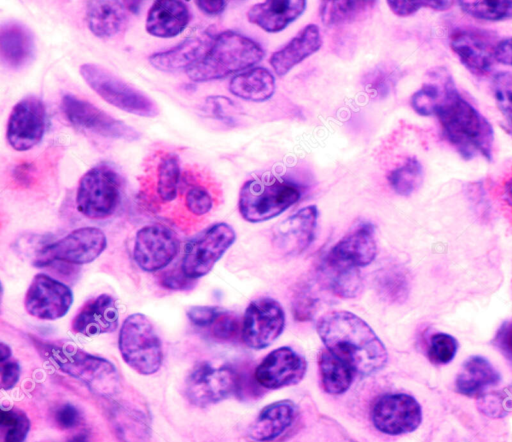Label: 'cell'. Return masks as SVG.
<instances>
[{
  "instance_id": "38",
  "label": "cell",
  "mask_w": 512,
  "mask_h": 442,
  "mask_svg": "<svg viewBox=\"0 0 512 442\" xmlns=\"http://www.w3.org/2000/svg\"><path fill=\"white\" fill-rule=\"evenodd\" d=\"M399 74L396 66L380 63L363 74L361 84L371 99H384L394 90Z\"/></svg>"
},
{
  "instance_id": "63",
  "label": "cell",
  "mask_w": 512,
  "mask_h": 442,
  "mask_svg": "<svg viewBox=\"0 0 512 442\" xmlns=\"http://www.w3.org/2000/svg\"><path fill=\"white\" fill-rule=\"evenodd\" d=\"M510 130H511V132H512V122H511Z\"/></svg>"
},
{
  "instance_id": "33",
  "label": "cell",
  "mask_w": 512,
  "mask_h": 442,
  "mask_svg": "<svg viewBox=\"0 0 512 442\" xmlns=\"http://www.w3.org/2000/svg\"><path fill=\"white\" fill-rule=\"evenodd\" d=\"M318 370L321 386L328 394H343L352 384L351 368L327 349L319 353Z\"/></svg>"
},
{
  "instance_id": "16",
  "label": "cell",
  "mask_w": 512,
  "mask_h": 442,
  "mask_svg": "<svg viewBox=\"0 0 512 442\" xmlns=\"http://www.w3.org/2000/svg\"><path fill=\"white\" fill-rule=\"evenodd\" d=\"M374 427L387 435H401L416 430L422 421L420 404L405 393L379 397L371 410Z\"/></svg>"
},
{
  "instance_id": "45",
  "label": "cell",
  "mask_w": 512,
  "mask_h": 442,
  "mask_svg": "<svg viewBox=\"0 0 512 442\" xmlns=\"http://www.w3.org/2000/svg\"><path fill=\"white\" fill-rule=\"evenodd\" d=\"M491 90L498 109L512 122V72L497 73L492 79Z\"/></svg>"
},
{
  "instance_id": "36",
  "label": "cell",
  "mask_w": 512,
  "mask_h": 442,
  "mask_svg": "<svg viewBox=\"0 0 512 442\" xmlns=\"http://www.w3.org/2000/svg\"><path fill=\"white\" fill-rule=\"evenodd\" d=\"M322 272L328 287L334 295L351 299L356 298L362 292L363 280L359 268L323 261Z\"/></svg>"
},
{
  "instance_id": "62",
  "label": "cell",
  "mask_w": 512,
  "mask_h": 442,
  "mask_svg": "<svg viewBox=\"0 0 512 442\" xmlns=\"http://www.w3.org/2000/svg\"><path fill=\"white\" fill-rule=\"evenodd\" d=\"M505 190H506L508 198L512 202V177L507 181V183L505 185Z\"/></svg>"
},
{
  "instance_id": "24",
  "label": "cell",
  "mask_w": 512,
  "mask_h": 442,
  "mask_svg": "<svg viewBox=\"0 0 512 442\" xmlns=\"http://www.w3.org/2000/svg\"><path fill=\"white\" fill-rule=\"evenodd\" d=\"M322 45L320 29L316 24H308L283 47L273 52L269 64L274 72L282 77L300 62L316 53Z\"/></svg>"
},
{
  "instance_id": "15",
  "label": "cell",
  "mask_w": 512,
  "mask_h": 442,
  "mask_svg": "<svg viewBox=\"0 0 512 442\" xmlns=\"http://www.w3.org/2000/svg\"><path fill=\"white\" fill-rule=\"evenodd\" d=\"M237 371L230 366L208 362L196 365L186 380L185 392L191 403L207 406L237 393Z\"/></svg>"
},
{
  "instance_id": "60",
  "label": "cell",
  "mask_w": 512,
  "mask_h": 442,
  "mask_svg": "<svg viewBox=\"0 0 512 442\" xmlns=\"http://www.w3.org/2000/svg\"><path fill=\"white\" fill-rule=\"evenodd\" d=\"M12 351L9 345L5 344L4 342L0 343V361L1 363L8 361V359L11 357Z\"/></svg>"
},
{
  "instance_id": "49",
  "label": "cell",
  "mask_w": 512,
  "mask_h": 442,
  "mask_svg": "<svg viewBox=\"0 0 512 442\" xmlns=\"http://www.w3.org/2000/svg\"><path fill=\"white\" fill-rule=\"evenodd\" d=\"M478 409L486 416L500 418L512 410V399L504 393H491L479 397Z\"/></svg>"
},
{
  "instance_id": "32",
  "label": "cell",
  "mask_w": 512,
  "mask_h": 442,
  "mask_svg": "<svg viewBox=\"0 0 512 442\" xmlns=\"http://www.w3.org/2000/svg\"><path fill=\"white\" fill-rule=\"evenodd\" d=\"M499 380V373L487 359L472 356L463 363L455 386L459 393L475 396L480 395L487 387L497 384Z\"/></svg>"
},
{
  "instance_id": "54",
  "label": "cell",
  "mask_w": 512,
  "mask_h": 442,
  "mask_svg": "<svg viewBox=\"0 0 512 442\" xmlns=\"http://www.w3.org/2000/svg\"><path fill=\"white\" fill-rule=\"evenodd\" d=\"M36 166L32 162H22L14 166L11 171L13 181L20 187H30L36 179Z\"/></svg>"
},
{
  "instance_id": "18",
  "label": "cell",
  "mask_w": 512,
  "mask_h": 442,
  "mask_svg": "<svg viewBox=\"0 0 512 442\" xmlns=\"http://www.w3.org/2000/svg\"><path fill=\"white\" fill-rule=\"evenodd\" d=\"M449 45L472 74L483 76L493 68L497 42L489 31L475 27L456 28L449 36Z\"/></svg>"
},
{
  "instance_id": "55",
  "label": "cell",
  "mask_w": 512,
  "mask_h": 442,
  "mask_svg": "<svg viewBox=\"0 0 512 442\" xmlns=\"http://www.w3.org/2000/svg\"><path fill=\"white\" fill-rule=\"evenodd\" d=\"M493 342L499 351L512 362V321H507L500 326Z\"/></svg>"
},
{
  "instance_id": "7",
  "label": "cell",
  "mask_w": 512,
  "mask_h": 442,
  "mask_svg": "<svg viewBox=\"0 0 512 442\" xmlns=\"http://www.w3.org/2000/svg\"><path fill=\"white\" fill-rule=\"evenodd\" d=\"M79 72L86 84L112 106L141 117L159 114L158 105L150 96L108 69L98 64L84 63Z\"/></svg>"
},
{
  "instance_id": "51",
  "label": "cell",
  "mask_w": 512,
  "mask_h": 442,
  "mask_svg": "<svg viewBox=\"0 0 512 442\" xmlns=\"http://www.w3.org/2000/svg\"><path fill=\"white\" fill-rule=\"evenodd\" d=\"M196 280L187 277L182 270L171 269L159 275V285L168 290L186 291L194 287Z\"/></svg>"
},
{
  "instance_id": "8",
  "label": "cell",
  "mask_w": 512,
  "mask_h": 442,
  "mask_svg": "<svg viewBox=\"0 0 512 442\" xmlns=\"http://www.w3.org/2000/svg\"><path fill=\"white\" fill-rule=\"evenodd\" d=\"M121 199V179L108 164H98L79 180L75 203L80 214L89 219H106L117 210Z\"/></svg>"
},
{
  "instance_id": "12",
  "label": "cell",
  "mask_w": 512,
  "mask_h": 442,
  "mask_svg": "<svg viewBox=\"0 0 512 442\" xmlns=\"http://www.w3.org/2000/svg\"><path fill=\"white\" fill-rule=\"evenodd\" d=\"M180 241L168 226L154 223L141 227L135 234L133 260L144 272L166 268L177 256Z\"/></svg>"
},
{
  "instance_id": "31",
  "label": "cell",
  "mask_w": 512,
  "mask_h": 442,
  "mask_svg": "<svg viewBox=\"0 0 512 442\" xmlns=\"http://www.w3.org/2000/svg\"><path fill=\"white\" fill-rule=\"evenodd\" d=\"M228 88L230 93L238 98L263 102L270 99L275 92V77L265 67H252L234 75Z\"/></svg>"
},
{
  "instance_id": "10",
  "label": "cell",
  "mask_w": 512,
  "mask_h": 442,
  "mask_svg": "<svg viewBox=\"0 0 512 442\" xmlns=\"http://www.w3.org/2000/svg\"><path fill=\"white\" fill-rule=\"evenodd\" d=\"M236 240L232 226L225 222L210 225L188 241L180 269L190 279L207 275Z\"/></svg>"
},
{
  "instance_id": "35",
  "label": "cell",
  "mask_w": 512,
  "mask_h": 442,
  "mask_svg": "<svg viewBox=\"0 0 512 442\" xmlns=\"http://www.w3.org/2000/svg\"><path fill=\"white\" fill-rule=\"evenodd\" d=\"M376 5V1H321L319 16L327 26H338L363 19Z\"/></svg>"
},
{
  "instance_id": "11",
  "label": "cell",
  "mask_w": 512,
  "mask_h": 442,
  "mask_svg": "<svg viewBox=\"0 0 512 442\" xmlns=\"http://www.w3.org/2000/svg\"><path fill=\"white\" fill-rule=\"evenodd\" d=\"M61 109L66 119L76 128L95 135L122 140H136L139 132L99 109L94 104L71 94L61 100Z\"/></svg>"
},
{
  "instance_id": "22",
  "label": "cell",
  "mask_w": 512,
  "mask_h": 442,
  "mask_svg": "<svg viewBox=\"0 0 512 442\" xmlns=\"http://www.w3.org/2000/svg\"><path fill=\"white\" fill-rule=\"evenodd\" d=\"M118 326V307L115 299L107 293L85 302L71 322L74 333L87 337L114 332Z\"/></svg>"
},
{
  "instance_id": "37",
  "label": "cell",
  "mask_w": 512,
  "mask_h": 442,
  "mask_svg": "<svg viewBox=\"0 0 512 442\" xmlns=\"http://www.w3.org/2000/svg\"><path fill=\"white\" fill-rule=\"evenodd\" d=\"M375 289L383 301L392 304L403 303L410 290L407 273L397 265L387 266L376 275Z\"/></svg>"
},
{
  "instance_id": "17",
  "label": "cell",
  "mask_w": 512,
  "mask_h": 442,
  "mask_svg": "<svg viewBox=\"0 0 512 442\" xmlns=\"http://www.w3.org/2000/svg\"><path fill=\"white\" fill-rule=\"evenodd\" d=\"M46 108L41 99L27 96L17 102L8 117L6 139L16 151H27L36 146L46 129Z\"/></svg>"
},
{
  "instance_id": "59",
  "label": "cell",
  "mask_w": 512,
  "mask_h": 442,
  "mask_svg": "<svg viewBox=\"0 0 512 442\" xmlns=\"http://www.w3.org/2000/svg\"><path fill=\"white\" fill-rule=\"evenodd\" d=\"M66 442H90L89 433L87 431L78 432L70 436Z\"/></svg>"
},
{
  "instance_id": "56",
  "label": "cell",
  "mask_w": 512,
  "mask_h": 442,
  "mask_svg": "<svg viewBox=\"0 0 512 442\" xmlns=\"http://www.w3.org/2000/svg\"><path fill=\"white\" fill-rule=\"evenodd\" d=\"M21 368L16 361H5L1 363L0 383L4 390H10L16 386L20 379Z\"/></svg>"
},
{
  "instance_id": "41",
  "label": "cell",
  "mask_w": 512,
  "mask_h": 442,
  "mask_svg": "<svg viewBox=\"0 0 512 442\" xmlns=\"http://www.w3.org/2000/svg\"><path fill=\"white\" fill-rule=\"evenodd\" d=\"M467 15L485 21L512 19V1H458Z\"/></svg>"
},
{
  "instance_id": "23",
  "label": "cell",
  "mask_w": 512,
  "mask_h": 442,
  "mask_svg": "<svg viewBox=\"0 0 512 442\" xmlns=\"http://www.w3.org/2000/svg\"><path fill=\"white\" fill-rule=\"evenodd\" d=\"M215 34L205 30L183 40L178 45L149 57V63L164 72H175L189 69L199 62L213 43Z\"/></svg>"
},
{
  "instance_id": "34",
  "label": "cell",
  "mask_w": 512,
  "mask_h": 442,
  "mask_svg": "<svg viewBox=\"0 0 512 442\" xmlns=\"http://www.w3.org/2000/svg\"><path fill=\"white\" fill-rule=\"evenodd\" d=\"M450 78V74L444 68L431 70L428 80L411 96L410 105L413 110L421 116L435 115Z\"/></svg>"
},
{
  "instance_id": "25",
  "label": "cell",
  "mask_w": 512,
  "mask_h": 442,
  "mask_svg": "<svg viewBox=\"0 0 512 442\" xmlns=\"http://www.w3.org/2000/svg\"><path fill=\"white\" fill-rule=\"evenodd\" d=\"M306 6L304 0L264 1L252 5L246 16L250 23L265 32L277 33L300 17Z\"/></svg>"
},
{
  "instance_id": "53",
  "label": "cell",
  "mask_w": 512,
  "mask_h": 442,
  "mask_svg": "<svg viewBox=\"0 0 512 442\" xmlns=\"http://www.w3.org/2000/svg\"><path fill=\"white\" fill-rule=\"evenodd\" d=\"M54 420L58 427L71 429L80 423L81 414L77 407L70 403H65L56 409Z\"/></svg>"
},
{
  "instance_id": "42",
  "label": "cell",
  "mask_w": 512,
  "mask_h": 442,
  "mask_svg": "<svg viewBox=\"0 0 512 442\" xmlns=\"http://www.w3.org/2000/svg\"><path fill=\"white\" fill-rule=\"evenodd\" d=\"M0 425L5 429L4 442H24L30 430L29 418L16 409L1 410Z\"/></svg>"
},
{
  "instance_id": "5",
  "label": "cell",
  "mask_w": 512,
  "mask_h": 442,
  "mask_svg": "<svg viewBox=\"0 0 512 442\" xmlns=\"http://www.w3.org/2000/svg\"><path fill=\"white\" fill-rule=\"evenodd\" d=\"M45 356L62 372L82 382L94 394L111 397L120 387L116 367L106 358L68 345H46Z\"/></svg>"
},
{
  "instance_id": "1",
  "label": "cell",
  "mask_w": 512,
  "mask_h": 442,
  "mask_svg": "<svg viewBox=\"0 0 512 442\" xmlns=\"http://www.w3.org/2000/svg\"><path fill=\"white\" fill-rule=\"evenodd\" d=\"M317 333L326 349L353 372L371 375L387 363V350L373 329L356 314L335 310L322 315Z\"/></svg>"
},
{
  "instance_id": "21",
  "label": "cell",
  "mask_w": 512,
  "mask_h": 442,
  "mask_svg": "<svg viewBox=\"0 0 512 442\" xmlns=\"http://www.w3.org/2000/svg\"><path fill=\"white\" fill-rule=\"evenodd\" d=\"M376 255L377 244L374 226L370 222H361L329 250L324 261L361 268L371 264Z\"/></svg>"
},
{
  "instance_id": "30",
  "label": "cell",
  "mask_w": 512,
  "mask_h": 442,
  "mask_svg": "<svg viewBox=\"0 0 512 442\" xmlns=\"http://www.w3.org/2000/svg\"><path fill=\"white\" fill-rule=\"evenodd\" d=\"M124 3L90 1L86 5V21L89 30L99 38H112L121 33L128 22Z\"/></svg>"
},
{
  "instance_id": "2",
  "label": "cell",
  "mask_w": 512,
  "mask_h": 442,
  "mask_svg": "<svg viewBox=\"0 0 512 442\" xmlns=\"http://www.w3.org/2000/svg\"><path fill=\"white\" fill-rule=\"evenodd\" d=\"M447 142L466 160H491L494 131L490 122L457 90L452 77L436 109Z\"/></svg>"
},
{
  "instance_id": "46",
  "label": "cell",
  "mask_w": 512,
  "mask_h": 442,
  "mask_svg": "<svg viewBox=\"0 0 512 442\" xmlns=\"http://www.w3.org/2000/svg\"><path fill=\"white\" fill-rule=\"evenodd\" d=\"M210 332L219 341L232 342L241 336L242 323L235 313L222 310L210 326Z\"/></svg>"
},
{
  "instance_id": "50",
  "label": "cell",
  "mask_w": 512,
  "mask_h": 442,
  "mask_svg": "<svg viewBox=\"0 0 512 442\" xmlns=\"http://www.w3.org/2000/svg\"><path fill=\"white\" fill-rule=\"evenodd\" d=\"M206 107L210 115L226 124L235 123L233 111L236 109L232 100L224 96H211L206 99Z\"/></svg>"
},
{
  "instance_id": "20",
  "label": "cell",
  "mask_w": 512,
  "mask_h": 442,
  "mask_svg": "<svg viewBox=\"0 0 512 442\" xmlns=\"http://www.w3.org/2000/svg\"><path fill=\"white\" fill-rule=\"evenodd\" d=\"M307 369L302 355L288 346L267 354L254 371L258 384L266 389H279L299 383Z\"/></svg>"
},
{
  "instance_id": "44",
  "label": "cell",
  "mask_w": 512,
  "mask_h": 442,
  "mask_svg": "<svg viewBox=\"0 0 512 442\" xmlns=\"http://www.w3.org/2000/svg\"><path fill=\"white\" fill-rule=\"evenodd\" d=\"M458 348L457 340L447 333H436L431 336L427 355L431 363L445 365L455 356Z\"/></svg>"
},
{
  "instance_id": "3",
  "label": "cell",
  "mask_w": 512,
  "mask_h": 442,
  "mask_svg": "<svg viewBox=\"0 0 512 442\" xmlns=\"http://www.w3.org/2000/svg\"><path fill=\"white\" fill-rule=\"evenodd\" d=\"M264 55L261 45L252 38L226 30L215 36L204 57L185 72L194 82L222 79L252 68Z\"/></svg>"
},
{
  "instance_id": "43",
  "label": "cell",
  "mask_w": 512,
  "mask_h": 442,
  "mask_svg": "<svg viewBox=\"0 0 512 442\" xmlns=\"http://www.w3.org/2000/svg\"><path fill=\"white\" fill-rule=\"evenodd\" d=\"M319 298L311 286L302 283L294 291L292 296V312L298 321L311 320L317 311Z\"/></svg>"
},
{
  "instance_id": "28",
  "label": "cell",
  "mask_w": 512,
  "mask_h": 442,
  "mask_svg": "<svg viewBox=\"0 0 512 442\" xmlns=\"http://www.w3.org/2000/svg\"><path fill=\"white\" fill-rule=\"evenodd\" d=\"M108 420L120 442L149 441L150 420L141 409L124 403H114L108 408Z\"/></svg>"
},
{
  "instance_id": "52",
  "label": "cell",
  "mask_w": 512,
  "mask_h": 442,
  "mask_svg": "<svg viewBox=\"0 0 512 442\" xmlns=\"http://www.w3.org/2000/svg\"><path fill=\"white\" fill-rule=\"evenodd\" d=\"M223 309L216 306H193L186 315L198 327H210Z\"/></svg>"
},
{
  "instance_id": "40",
  "label": "cell",
  "mask_w": 512,
  "mask_h": 442,
  "mask_svg": "<svg viewBox=\"0 0 512 442\" xmlns=\"http://www.w3.org/2000/svg\"><path fill=\"white\" fill-rule=\"evenodd\" d=\"M387 181L395 193L409 196L420 187L423 181L422 164L417 158L409 157L388 173Z\"/></svg>"
},
{
  "instance_id": "6",
  "label": "cell",
  "mask_w": 512,
  "mask_h": 442,
  "mask_svg": "<svg viewBox=\"0 0 512 442\" xmlns=\"http://www.w3.org/2000/svg\"><path fill=\"white\" fill-rule=\"evenodd\" d=\"M118 347L124 362L141 375H152L162 365L161 340L150 319L142 313H133L124 319Z\"/></svg>"
},
{
  "instance_id": "13",
  "label": "cell",
  "mask_w": 512,
  "mask_h": 442,
  "mask_svg": "<svg viewBox=\"0 0 512 442\" xmlns=\"http://www.w3.org/2000/svg\"><path fill=\"white\" fill-rule=\"evenodd\" d=\"M73 300V292L68 285L40 272L33 276L28 286L24 308L34 318L54 321L68 313Z\"/></svg>"
},
{
  "instance_id": "29",
  "label": "cell",
  "mask_w": 512,
  "mask_h": 442,
  "mask_svg": "<svg viewBox=\"0 0 512 442\" xmlns=\"http://www.w3.org/2000/svg\"><path fill=\"white\" fill-rule=\"evenodd\" d=\"M35 50L31 31L18 22H7L0 29V54L9 68L18 69L26 65Z\"/></svg>"
},
{
  "instance_id": "14",
  "label": "cell",
  "mask_w": 512,
  "mask_h": 442,
  "mask_svg": "<svg viewBox=\"0 0 512 442\" xmlns=\"http://www.w3.org/2000/svg\"><path fill=\"white\" fill-rule=\"evenodd\" d=\"M285 313L280 303L271 297L250 302L242 320L243 342L252 349H264L283 332Z\"/></svg>"
},
{
  "instance_id": "47",
  "label": "cell",
  "mask_w": 512,
  "mask_h": 442,
  "mask_svg": "<svg viewBox=\"0 0 512 442\" xmlns=\"http://www.w3.org/2000/svg\"><path fill=\"white\" fill-rule=\"evenodd\" d=\"M184 204L191 214L203 216L213 208V198L205 187L192 185L185 193Z\"/></svg>"
},
{
  "instance_id": "4",
  "label": "cell",
  "mask_w": 512,
  "mask_h": 442,
  "mask_svg": "<svg viewBox=\"0 0 512 442\" xmlns=\"http://www.w3.org/2000/svg\"><path fill=\"white\" fill-rule=\"evenodd\" d=\"M301 196V187L292 180L269 175L254 177L240 189L238 210L248 222H264L282 214Z\"/></svg>"
},
{
  "instance_id": "9",
  "label": "cell",
  "mask_w": 512,
  "mask_h": 442,
  "mask_svg": "<svg viewBox=\"0 0 512 442\" xmlns=\"http://www.w3.org/2000/svg\"><path fill=\"white\" fill-rule=\"evenodd\" d=\"M107 247L105 233L98 227L85 226L43 246L37 253L34 265L48 266L55 262L85 265L97 259Z\"/></svg>"
},
{
  "instance_id": "39",
  "label": "cell",
  "mask_w": 512,
  "mask_h": 442,
  "mask_svg": "<svg viewBox=\"0 0 512 442\" xmlns=\"http://www.w3.org/2000/svg\"><path fill=\"white\" fill-rule=\"evenodd\" d=\"M181 167L178 156L167 153L161 157L156 171V193L164 203L172 202L178 195Z\"/></svg>"
},
{
  "instance_id": "58",
  "label": "cell",
  "mask_w": 512,
  "mask_h": 442,
  "mask_svg": "<svg viewBox=\"0 0 512 442\" xmlns=\"http://www.w3.org/2000/svg\"><path fill=\"white\" fill-rule=\"evenodd\" d=\"M195 4L199 10L210 16L221 14L227 7L226 1H195Z\"/></svg>"
},
{
  "instance_id": "57",
  "label": "cell",
  "mask_w": 512,
  "mask_h": 442,
  "mask_svg": "<svg viewBox=\"0 0 512 442\" xmlns=\"http://www.w3.org/2000/svg\"><path fill=\"white\" fill-rule=\"evenodd\" d=\"M495 60L501 64L512 66V37L497 43Z\"/></svg>"
},
{
  "instance_id": "48",
  "label": "cell",
  "mask_w": 512,
  "mask_h": 442,
  "mask_svg": "<svg viewBox=\"0 0 512 442\" xmlns=\"http://www.w3.org/2000/svg\"><path fill=\"white\" fill-rule=\"evenodd\" d=\"M390 10L399 17H407L425 7L436 11H444L452 7L453 1H387Z\"/></svg>"
},
{
  "instance_id": "19",
  "label": "cell",
  "mask_w": 512,
  "mask_h": 442,
  "mask_svg": "<svg viewBox=\"0 0 512 442\" xmlns=\"http://www.w3.org/2000/svg\"><path fill=\"white\" fill-rule=\"evenodd\" d=\"M318 208L308 205L274 226L271 234L273 248L284 256L303 253L314 241Z\"/></svg>"
},
{
  "instance_id": "27",
  "label": "cell",
  "mask_w": 512,
  "mask_h": 442,
  "mask_svg": "<svg viewBox=\"0 0 512 442\" xmlns=\"http://www.w3.org/2000/svg\"><path fill=\"white\" fill-rule=\"evenodd\" d=\"M297 413L290 400L273 402L264 407L248 430L249 437L256 442H268L284 433L293 423Z\"/></svg>"
},
{
  "instance_id": "26",
  "label": "cell",
  "mask_w": 512,
  "mask_h": 442,
  "mask_svg": "<svg viewBox=\"0 0 512 442\" xmlns=\"http://www.w3.org/2000/svg\"><path fill=\"white\" fill-rule=\"evenodd\" d=\"M190 10L182 1H155L148 10L146 31L158 38L179 35L189 24Z\"/></svg>"
},
{
  "instance_id": "61",
  "label": "cell",
  "mask_w": 512,
  "mask_h": 442,
  "mask_svg": "<svg viewBox=\"0 0 512 442\" xmlns=\"http://www.w3.org/2000/svg\"><path fill=\"white\" fill-rule=\"evenodd\" d=\"M125 7L128 10V12L132 13H138L140 10V7L142 5L141 1H128L125 2Z\"/></svg>"
}]
</instances>
